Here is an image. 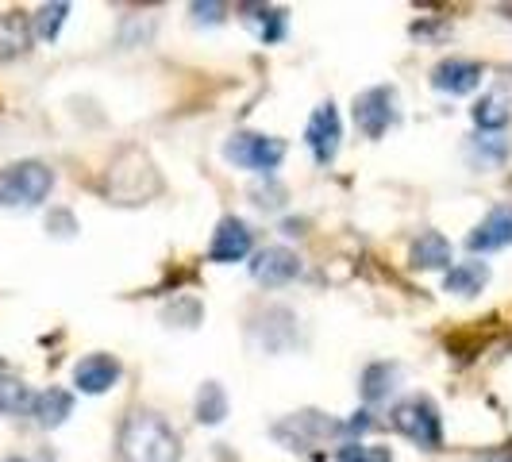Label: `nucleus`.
I'll return each instance as SVG.
<instances>
[{
	"instance_id": "obj_11",
	"label": "nucleus",
	"mask_w": 512,
	"mask_h": 462,
	"mask_svg": "<svg viewBox=\"0 0 512 462\" xmlns=\"http://www.w3.org/2000/svg\"><path fill=\"white\" fill-rule=\"evenodd\" d=\"M482 62L474 58H443L436 70H432V89L439 93H451V97H466L482 85Z\"/></svg>"
},
{
	"instance_id": "obj_17",
	"label": "nucleus",
	"mask_w": 512,
	"mask_h": 462,
	"mask_svg": "<svg viewBox=\"0 0 512 462\" xmlns=\"http://www.w3.org/2000/svg\"><path fill=\"white\" fill-rule=\"evenodd\" d=\"M31 47V24L20 12H0V62H12Z\"/></svg>"
},
{
	"instance_id": "obj_3",
	"label": "nucleus",
	"mask_w": 512,
	"mask_h": 462,
	"mask_svg": "<svg viewBox=\"0 0 512 462\" xmlns=\"http://www.w3.org/2000/svg\"><path fill=\"white\" fill-rule=\"evenodd\" d=\"M389 424L409 439V443H416L420 451H439L443 447V416H439L436 401L424 397V393L397 401L389 409Z\"/></svg>"
},
{
	"instance_id": "obj_12",
	"label": "nucleus",
	"mask_w": 512,
	"mask_h": 462,
	"mask_svg": "<svg viewBox=\"0 0 512 462\" xmlns=\"http://www.w3.org/2000/svg\"><path fill=\"white\" fill-rule=\"evenodd\" d=\"M243 24L255 31L262 43H282L285 27H289V12L274 8V4H239Z\"/></svg>"
},
{
	"instance_id": "obj_6",
	"label": "nucleus",
	"mask_w": 512,
	"mask_h": 462,
	"mask_svg": "<svg viewBox=\"0 0 512 462\" xmlns=\"http://www.w3.org/2000/svg\"><path fill=\"white\" fill-rule=\"evenodd\" d=\"M255 251V231L247 220L239 216H224L216 231H212V243H208V262L216 266H231V262H243V258Z\"/></svg>"
},
{
	"instance_id": "obj_24",
	"label": "nucleus",
	"mask_w": 512,
	"mask_h": 462,
	"mask_svg": "<svg viewBox=\"0 0 512 462\" xmlns=\"http://www.w3.org/2000/svg\"><path fill=\"white\" fill-rule=\"evenodd\" d=\"M474 154H478L482 162H501V158H505V139H501V135H478V139H474Z\"/></svg>"
},
{
	"instance_id": "obj_10",
	"label": "nucleus",
	"mask_w": 512,
	"mask_h": 462,
	"mask_svg": "<svg viewBox=\"0 0 512 462\" xmlns=\"http://www.w3.org/2000/svg\"><path fill=\"white\" fill-rule=\"evenodd\" d=\"M120 378H124V366H120V359H112V355H104V351H97V355H85V359L74 366L77 393H89V397H101V393H108L112 385H120Z\"/></svg>"
},
{
	"instance_id": "obj_16",
	"label": "nucleus",
	"mask_w": 512,
	"mask_h": 462,
	"mask_svg": "<svg viewBox=\"0 0 512 462\" xmlns=\"http://www.w3.org/2000/svg\"><path fill=\"white\" fill-rule=\"evenodd\" d=\"M486 285H489V262H478V258L455 262V266L443 274V289L455 293V297H478Z\"/></svg>"
},
{
	"instance_id": "obj_15",
	"label": "nucleus",
	"mask_w": 512,
	"mask_h": 462,
	"mask_svg": "<svg viewBox=\"0 0 512 462\" xmlns=\"http://www.w3.org/2000/svg\"><path fill=\"white\" fill-rule=\"evenodd\" d=\"M70 412H74V393L58 389V385L35 393V401H31V420L39 428H62L70 420Z\"/></svg>"
},
{
	"instance_id": "obj_18",
	"label": "nucleus",
	"mask_w": 512,
	"mask_h": 462,
	"mask_svg": "<svg viewBox=\"0 0 512 462\" xmlns=\"http://www.w3.org/2000/svg\"><path fill=\"white\" fill-rule=\"evenodd\" d=\"M474 124L482 131H489V135H497V131H505L509 128V120H512V104L501 97V93H486L482 101L474 104Z\"/></svg>"
},
{
	"instance_id": "obj_14",
	"label": "nucleus",
	"mask_w": 512,
	"mask_h": 462,
	"mask_svg": "<svg viewBox=\"0 0 512 462\" xmlns=\"http://www.w3.org/2000/svg\"><path fill=\"white\" fill-rule=\"evenodd\" d=\"M412 270H451V243L439 231H420L409 251Z\"/></svg>"
},
{
	"instance_id": "obj_21",
	"label": "nucleus",
	"mask_w": 512,
	"mask_h": 462,
	"mask_svg": "<svg viewBox=\"0 0 512 462\" xmlns=\"http://www.w3.org/2000/svg\"><path fill=\"white\" fill-rule=\"evenodd\" d=\"M66 16H70V4H43V8L35 12V20H31V35H39V39L51 43V39H58Z\"/></svg>"
},
{
	"instance_id": "obj_22",
	"label": "nucleus",
	"mask_w": 512,
	"mask_h": 462,
	"mask_svg": "<svg viewBox=\"0 0 512 462\" xmlns=\"http://www.w3.org/2000/svg\"><path fill=\"white\" fill-rule=\"evenodd\" d=\"M339 462H393V451L389 447H378V443H362V439H351L339 447Z\"/></svg>"
},
{
	"instance_id": "obj_13",
	"label": "nucleus",
	"mask_w": 512,
	"mask_h": 462,
	"mask_svg": "<svg viewBox=\"0 0 512 462\" xmlns=\"http://www.w3.org/2000/svg\"><path fill=\"white\" fill-rule=\"evenodd\" d=\"M397 385H401V366L397 362H370L366 370H362V401L366 405H385L393 393H397Z\"/></svg>"
},
{
	"instance_id": "obj_19",
	"label": "nucleus",
	"mask_w": 512,
	"mask_h": 462,
	"mask_svg": "<svg viewBox=\"0 0 512 462\" xmlns=\"http://www.w3.org/2000/svg\"><path fill=\"white\" fill-rule=\"evenodd\" d=\"M224 416H228V393H224V385L205 382L201 393H197V420L208 424V428H216V424H224Z\"/></svg>"
},
{
	"instance_id": "obj_9",
	"label": "nucleus",
	"mask_w": 512,
	"mask_h": 462,
	"mask_svg": "<svg viewBox=\"0 0 512 462\" xmlns=\"http://www.w3.org/2000/svg\"><path fill=\"white\" fill-rule=\"evenodd\" d=\"M466 247L474 255H493L512 247V205H497L482 216V224L466 235Z\"/></svg>"
},
{
	"instance_id": "obj_1",
	"label": "nucleus",
	"mask_w": 512,
	"mask_h": 462,
	"mask_svg": "<svg viewBox=\"0 0 512 462\" xmlns=\"http://www.w3.org/2000/svg\"><path fill=\"white\" fill-rule=\"evenodd\" d=\"M120 459L124 462H181L178 432L151 409H135L120 428Z\"/></svg>"
},
{
	"instance_id": "obj_25",
	"label": "nucleus",
	"mask_w": 512,
	"mask_h": 462,
	"mask_svg": "<svg viewBox=\"0 0 512 462\" xmlns=\"http://www.w3.org/2000/svg\"><path fill=\"white\" fill-rule=\"evenodd\" d=\"M189 12H193V16H197V24H220V20H224V12H228V8H224V4H193V8H189Z\"/></svg>"
},
{
	"instance_id": "obj_26",
	"label": "nucleus",
	"mask_w": 512,
	"mask_h": 462,
	"mask_svg": "<svg viewBox=\"0 0 512 462\" xmlns=\"http://www.w3.org/2000/svg\"><path fill=\"white\" fill-rule=\"evenodd\" d=\"M374 428V420H370V412L362 409V412H355L351 420H343V436H362V432H370Z\"/></svg>"
},
{
	"instance_id": "obj_20",
	"label": "nucleus",
	"mask_w": 512,
	"mask_h": 462,
	"mask_svg": "<svg viewBox=\"0 0 512 462\" xmlns=\"http://www.w3.org/2000/svg\"><path fill=\"white\" fill-rule=\"evenodd\" d=\"M31 401H35V393L27 389V382L12 378V374H0V412H4V416L31 412Z\"/></svg>"
},
{
	"instance_id": "obj_28",
	"label": "nucleus",
	"mask_w": 512,
	"mask_h": 462,
	"mask_svg": "<svg viewBox=\"0 0 512 462\" xmlns=\"http://www.w3.org/2000/svg\"><path fill=\"white\" fill-rule=\"evenodd\" d=\"M8 462H27V459H8Z\"/></svg>"
},
{
	"instance_id": "obj_7",
	"label": "nucleus",
	"mask_w": 512,
	"mask_h": 462,
	"mask_svg": "<svg viewBox=\"0 0 512 462\" xmlns=\"http://www.w3.org/2000/svg\"><path fill=\"white\" fill-rule=\"evenodd\" d=\"M305 143L312 158L320 166H332L335 154H339V143H343V124H339V112L335 104H320L312 116H308V128H305Z\"/></svg>"
},
{
	"instance_id": "obj_27",
	"label": "nucleus",
	"mask_w": 512,
	"mask_h": 462,
	"mask_svg": "<svg viewBox=\"0 0 512 462\" xmlns=\"http://www.w3.org/2000/svg\"><path fill=\"white\" fill-rule=\"evenodd\" d=\"M478 462H512V443H505V447H493V451H482V455H478Z\"/></svg>"
},
{
	"instance_id": "obj_5",
	"label": "nucleus",
	"mask_w": 512,
	"mask_h": 462,
	"mask_svg": "<svg viewBox=\"0 0 512 462\" xmlns=\"http://www.w3.org/2000/svg\"><path fill=\"white\" fill-rule=\"evenodd\" d=\"M355 124L366 139H382L389 128L401 124V97L393 85H374L355 97Z\"/></svg>"
},
{
	"instance_id": "obj_23",
	"label": "nucleus",
	"mask_w": 512,
	"mask_h": 462,
	"mask_svg": "<svg viewBox=\"0 0 512 462\" xmlns=\"http://www.w3.org/2000/svg\"><path fill=\"white\" fill-rule=\"evenodd\" d=\"M251 197H255V205H258V208H270V212L285 205V189H282V185H278L274 178H266V185H258V189L251 193Z\"/></svg>"
},
{
	"instance_id": "obj_4",
	"label": "nucleus",
	"mask_w": 512,
	"mask_h": 462,
	"mask_svg": "<svg viewBox=\"0 0 512 462\" xmlns=\"http://www.w3.org/2000/svg\"><path fill=\"white\" fill-rule=\"evenodd\" d=\"M224 158L239 170H255L262 178H274V170L282 166L285 143L274 135H258V131H239L224 143Z\"/></svg>"
},
{
	"instance_id": "obj_2",
	"label": "nucleus",
	"mask_w": 512,
	"mask_h": 462,
	"mask_svg": "<svg viewBox=\"0 0 512 462\" xmlns=\"http://www.w3.org/2000/svg\"><path fill=\"white\" fill-rule=\"evenodd\" d=\"M54 189V170L39 158H24L0 170V205L4 208H39Z\"/></svg>"
},
{
	"instance_id": "obj_8",
	"label": "nucleus",
	"mask_w": 512,
	"mask_h": 462,
	"mask_svg": "<svg viewBox=\"0 0 512 462\" xmlns=\"http://www.w3.org/2000/svg\"><path fill=\"white\" fill-rule=\"evenodd\" d=\"M305 274V262L297 258V251L289 247H262L251 262V278L266 289H278V285H289L293 278Z\"/></svg>"
}]
</instances>
